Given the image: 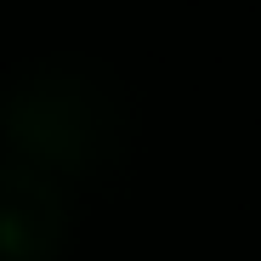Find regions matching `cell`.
<instances>
[{
    "mask_svg": "<svg viewBox=\"0 0 261 261\" xmlns=\"http://www.w3.org/2000/svg\"><path fill=\"white\" fill-rule=\"evenodd\" d=\"M0 142L46 176H102L130 148V102L85 63H34L0 85Z\"/></svg>",
    "mask_w": 261,
    "mask_h": 261,
    "instance_id": "6da1fadb",
    "label": "cell"
},
{
    "mask_svg": "<svg viewBox=\"0 0 261 261\" xmlns=\"http://www.w3.org/2000/svg\"><path fill=\"white\" fill-rule=\"evenodd\" d=\"M68 239V193L57 176L0 159V261H51Z\"/></svg>",
    "mask_w": 261,
    "mask_h": 261,
    "instance_id": "7a4b0ae2",
    "label": "cell"
}]
</instances>
